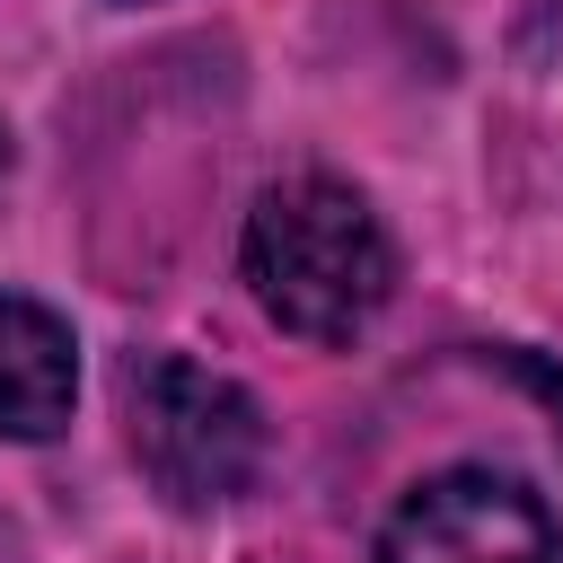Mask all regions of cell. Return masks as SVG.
Instances as JSON below:
<instances>
[{
  "mask_svg": "<svg viewBox=\"0 0 563 563\" xmlns=\"http://www.w3.org/2000/svg\"><path fill=\"white\" fill-rule=\"evenodd\" d=\"M123 9H141V0H123Z\"/></svg>",
  "mask_w": 563,
  "mask_h": 563,
  "instance_id": "7",
  "label": "cell"
},
{
  "mask_svg": "<svg viewBox=\"0 0 563 563\" xmlns=\"http://www.w3.org/2000/svg\"><path fill=\"white\" fill-rule=\"evenodd\" d=\"M238 264H246L255 308L299 343H352L396 290V246L343 176L264 185L246 211Z\"/></svg>",
  "mask_w": 563,
  "mask_h": 563,
  "instance_id": "1",
  "label": "cell"
},
{
  "mask_svg": "<svg viewBox=\"0 0 563 563\" xmlns=\"http://www.w3.org/2000/svg\"><path fill=\"white\" fill-rule=\"evenodd\" d=\"M501 361H510V369H519V378L554 405V422H563V369H554V361H537V352H501Z\"/></svg>",
  "mask_w": 563,
  "mask_h": 563,
  "instance_id": "5",
  "label": "cell"
},
{
  "mask_svg": "<svg viewBox=\"0 0 563 563\" xmlns=\"http://www.w3.org/2000/svg\"><path fill=\"white\" fill-rule=\"evenodd\" d=\"M79 405V343L44 299L0 290V440H53Z\"/></svg>",
  "mask_w": 563,
  "mask_h": 563,
  "instance_id": "4",
  "label": "cell"
},
{
  "mask_svg": "<svg viewBox=\"0 0 563 563\" xmlns=\"http://www.w3.org/2000/svg\"><path fill=\"white\" fill-rule=\"evenodd\" d=\"M9 158H18V150H9V123H0V185H9Z\"/></svg>",
  "mask_w": 563,
  "mask_h": 563,
  "instance_id": "6",
  "label": "cell"
},
{
  "mask_svg": "<svg viewBox=\"0 0 563 563\" xmlns=\"http://www.w3.org/2000/svg\"><path fill=\"white\" fill-rule=\"evenodd\" d=\"M378 563H563V537L519 475L449 466L387 510Z\"/></svg>",
  "mask_w": 563,
  "mask_h": 563,
  "instance_id": "3",
  "label": "cell"
},
{
  "mask_svg": "<svg viewBox=\"0 0 563 563\" xmlns=\"http://www.w3.org/2000/svg\"><path fill=\"white\" fill-rule=\"evenodd\" d=\"M123 440L167 510H220L264 475V405L185 361V352H132L123 361Z\"/></svg>",
  "mask_w": 563,
  "mask_h": 563,
  "instance_id": "2",
  "label": "cell"
}]
</instances>
